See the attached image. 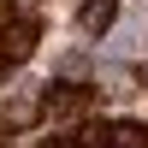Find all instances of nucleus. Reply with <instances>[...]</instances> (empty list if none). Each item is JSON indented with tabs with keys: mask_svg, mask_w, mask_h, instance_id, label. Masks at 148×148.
Returning <instances> with one entry per match:
<instances>
[{
	"mask_svg": "<svg viewBox=\"0 0 148 148\" xmlns=\"http://www.w3.org/2000/svg\"><path fill=\"white\" fill-rule=\"evenodd\" d=\"M36 42H42V18H6V30H0V59H30Z\"/></svg>",
	"mask_w": 148,
	"mask_h": 148,
	"instance_id": "nucleus-1",
	"label": "nucleus"
},
{
	"mask_svg": "<svg viewBox=\"0 0 148 148\" xmlns=\"http://www.w3.org/2000/svg\"><path fill=\"white\" fill-rule=\"evenodd\" d=\"M77 107H83V89H77V83H53V89L42 95V113H53V119H71Z\"/></svg>",
	"mask_w": 148,
	"mask_h": 148,
	"instance_id": "nucleus-2",
	"label": "nucleus"
},
{
	"mask_svg": "<svg viewBox=\"0 0 148 148\" xmlns=\"http://www.w3.org/2000/svg\"><path fill=\"white\" fill-rule=\"evenodd\" d=\"M71 148H119V142H113V125H101V119H83V125L71 130Z\"/></svg>",
	"mask_w": 148,
	"mask_h": 148,
	"instance_id": "nucleus-3",
	"label": "nucleus"
},
{
	"mask_svg": "<svg viewBox=\"0 0 148 148\" xmlns=\"http://www.w3.org/2000/svg\"><path fill=\"white\" fill-rule=\"evenodd\" d=\"M113 18H119V0H89V6H83V30L89 36H107Z\"/></svg>",
	"mask_w": 148,
	"mask_h": 148,
	"instance_id": "nucleus-4",
	"label": "nucleus"
},
{
	"mask_svg": "<svg viewBox=\"0 0 148 148\" xmlns=\"http://www.w3.org/2000/svg\"><path fill=\"white\" fill-rule=\"evenodd\" d=\"M113 142L119 148H148V125H113Z\"/></svg>",
	"mask_w": 148,
	"mask_h": 148,
	"instance_id": "nucleus-5",
	"label": "nucleus"
},
{
	"mask_svg": "<svg viewBox=\"0 0 148 148\" xmlns=\"http://www.w3.org/2000/svg\"><path fill=\"white\" fill-rule=\"evenodd\" d=\"M6 65H12V59H0V83H6Z\"/></svg>",
	"mask_w": 148,
	"mask_h": 148,
	"instance_id": "nucleus-6",
	"label": "nucleus"
},
{
	"mask_svg": "<svg viewBox=\"0 0 148 148\" xmlns=\"http://www.w3.org/2000/svg\"><path fill=\"white\" fill-rule=\"evenodd\" d=\"M47 148H71V142H47Z\"/></svg>",
	"mask_w": 148,
	"mask_h": 148,
	"instance_id": "nucleus-7",
	"label": "nucleus"
}]
</instances>
